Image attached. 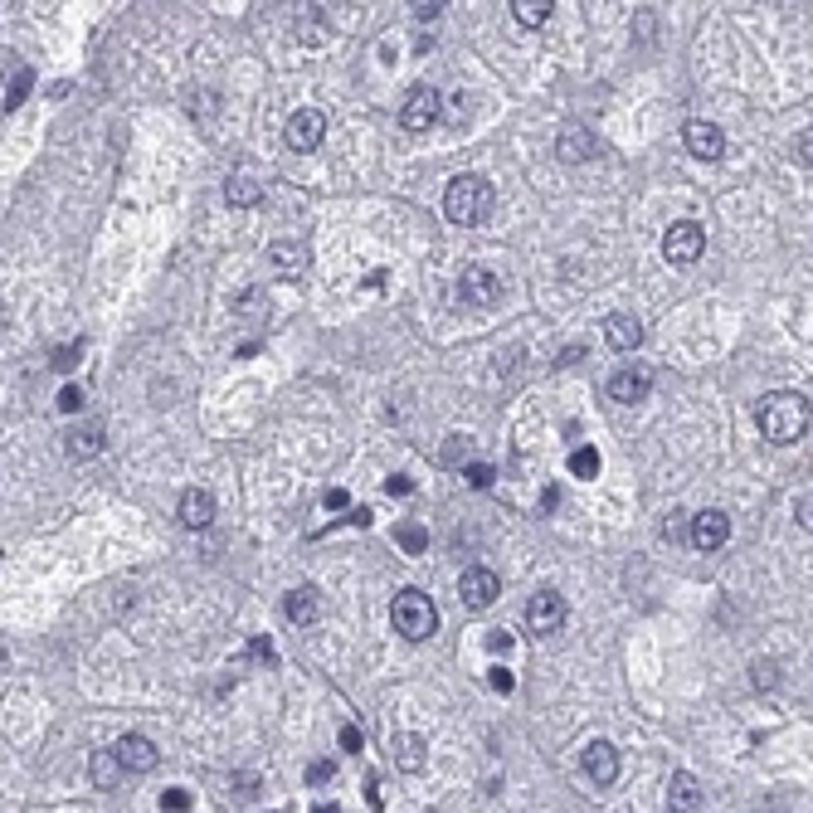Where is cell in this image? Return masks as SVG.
<instances>
[{"label": "cell", "instance_id": "cell-41", "mask_svg": "<svg viewBox=\"0 0 813 813\" xmlns=\"http://www.w3.org/2000/svg\"><path fill=\"white\" fill-rule=\"evenodd\" d=\"M317 813H341V809H336V804H322V809H317Z\"/></svg>", "mask_w": 813, "mask_h": 813}, {"label": "cell", "instance_id": "cell-3", "mask_svg": "<svg viewBox=\"0 0 813 813\" xmlns=\"http://www.w3.org/2000/svg\"><path fill=\"white\" fill-rule=\"evenodd\" d=\"M390 624L400 638L409 643H424L429 633L439 629V609H434V599L424 590H400L395 594V604H390Z\"/></svg>", "mask_w": 813, "mask_h": 813}, {"label": "cell", "instance_id": "cell-12", "mask_svg": "<svg viewBox=\"0 0 813 813\" xmlns=\"http://www.w3.org/2000/svg\"><path fill=\"white\" fill-rule=\"evenodd\" d=\"M585 775L594 779V789H609L619 779V750L609 740H590L585 745Z\"/></svg>", "mask_w": 813, "mask_h": 813}, {"label": "cell", "instance_id": "cell-24", "mask_svg": "<svg viewBox=\"0 0 813 813\" xmlns=\"http://www.w3.org/2000/svg\"><path fill=\"white\" fill-rule=\"evenodd\" d=\"M512 10H517V20L526 25V30H541V25L551 20L555 5H551V0H521V5H512Z\"/></svg>", "mask_w": 813, "mask_h": 813}, {"label": "cell", "instance_id": "cell-14", "mask_svg": "<svg viewBox=\"0 0 813 813\" xmlns=\"http://www.w3.org/2000/svg\"><path fill=\"white\" fill-rule=\"evenodd\" d=\"M604 341L614 346V351H638L643 346V322L638 317H629V312H614V317H604Z\"/></svg>", "mask_w": 813, "mask_h": 813}, {"label": "cell", "instance_id": "cell-16", "mask_svg": "<svg viewBox=\"0 0 813 813\" xmlns=\"http://www.w3.org/2000/svg\"><path fill=\"white\" fill-rule=\"evenodd\" d=\"M667 809L672 813H697L702 809V784L687 775V770H677V775L667 779Z\"/></svg>", "mask_w": 813, "mask_h": 813}, {"label": "cell", "instance_id": "cell-5", "mask_svg": "<svg viewBox=\"0 0 813 813\" xmlns=\"http://www.w3.org/2000/svg\"><path fill=\"white\" fill-rule=\"evenodd\" d=\"M663 254H667V263H697L706 254V229L702 224H692V220L667 224Z\"/></svg>", "mask_w": 813, "mask_h": 813}, {"label": "cell", "instance_id": "cell-27", "mask_svg": "<svg viewBox=\"0 0 813 813\" xmlns=\"http://www.w3.org/2000/svg\"><path fill=\"white\" fill-rule=\"evenodd\" d=\"M570 473H575V478H594V473H599V453H594V448H575V453H570Z\"/></svg>", "mask_w": 813, "mask_h": 813}, {"label": "cell", "instance_id": "cell-13", "mask_svg": "<svg viewBox=\"0 0 813 813\" xmlns=\"http://www.w3.org/2000/svg\"><path fill=\"white\" fill-rule=\"evenodd\" d=\"M458 594H463L468 609H487V604L497 599V575H492L487 565H468L463 580H458Z\"/></svg>", "mask_w": 813, "mask_h": 813}, {"label": "cell", "instance_id": "cell-9", "mask_svg": "<svg viewBox=\"0 0 813 813\" xmlns=\"http://www.w3.org/2000/svg\"><path fill=\"white\" fill-rule=\"evenodd\" d=\"M726 541H731V517H726V512L711 507V512H697V517H692V546H697V551L711 555V551H721Z\"/></svg>", "mask_w": 813, "mask_h": 813}, {"label": "cell", "instance_id": "cell-26", "mask_svg": "<svg viewBox=\"0 0 813 813\" xmlns=\"http://www.w3.org/2000/svg\"><path fill=\"white\" fill-rule=\"evenodd\" d=\"M30 83H35V74H30V69H20V74H15V83L5 88V112H15V108H20V103H25V93H30Z\"/></svg>", "mask_w": 813, "mask_h": 813}, {"label": "cell", "instance_id": "cell-38", "mask_svg": "<svg viewBox=\"0 0 813 813\" xmlns=\"http://www.w3.org/2000/svg\"><path fill=\"white\" fill-rule=\"evenodd\" d=\"M799 526H804V531H813V492L799 502Z\"/></svg>", "mask_w": 813, "mask_h": 813}, {"label": "cell", "instance_id": "cell-22", "mask_svg": "<svg viewBox=\"0 0 813 813\" xmlns=\"http://www.w3.org/2000/svg\"><path fill=\"white\" fill-rule=\"evenodd\" d=\"M88 770H93V779H98V789H117V779L127 775L122 760H117V750H98V755L88 760Z\"/></svg>", "mask_w": 813, "mask_h": 813}, {"label": "cell", "instance_id": "cell-20", "mask_svg": "<svg viewBox=\"0 0 813 813\" xmlns=\"http://www.w3.org/2000/svg\"><path fill=\"white\" fill-rule=\"evenodd\" d=\"M259 195H263V185L254 181V176H244V171H234V176L224 181V200H229L234 210H249V205H259Z\"/></svg>", "mask_w": 813, "mask_h": 813}, {"label": "cell", "instance_id": "cell-21", "mask_svg": "<svg viewBox=\"0 0 813 813\" xmlns=\"http://www.w3.org/2000/svg\"><path fill=\"white\" fill-rule=\"evenodd\" d=\"M268 263H273L283 278H297V273L307 268V249H302V244H273V249H268Z\"/></svg>", "mask_w": 813, "mask_h": 813}, {"label": "cell", "instance_id": "cell-32", "mask_svg": "<svg viewBox=\"0 0 813 813\" xmlns=\"http://www.w3.org/2000/svg\"><path fill=\"white\" fill-rule=\"evenodd\" d=\"M332 775H336L332 760H312V765H307V784H327Z\"/></svg>", "mask_w": 813, "mask_h": 813}, {"label": "cell", "instance_id": "cell-11", "mask_svg": "<svg viewBox=\"0 0 813 813\" xmlns=\"http://www.w3.org/2000/svg\"><path fill=\"white\" fill-rule=\"evenodd\" d=\"M526 624H531V633H555L560 624H565V599H560L555 590L531 594V604H526Z\"/></svg>", "mask_w": 813, "mask_h": 813}, {"label": "cell", "instance_id": "cell-34", "mask_svg": "<svg viewBox=\"0 0 813 813\" xmlns=\"http://www.w3.org/2000/svg\"><path fill=\"white\" fill-rule=\"evenodd\" d=\"M336 745L356 755V750H361V726H341V736H336Z\"/></svg>", "mask_w": 813, "mask_h": 813}, {"label": "cell", "instance_id": "cell-28", "mask_svg": "<svg viewBox=\"0 0 813 813\" xmlns=\"http://www.w3.org/2000/svg\"><path fill=\"white\" fill-rule=\"evenodd\" d=\"M395 536H400V546H405L409 555H419V551H424V546H429V536H424V526H400Z\"/></svg>", "mask_w": 813, "mask_h": 813}, {"label": "cell", "instance_id": "cell-40", "mask_svg": "<svg viewBox=\"0 0 813 813\" xmlns=\"http://www.w3.org/2000/svg\"><path fill=\"white\" fill-rule=\"evenodd\" d=\"M439 10H444V5H414V15H419L424 25H429V20H439Z\"/></svg>", "mask_w": 813, "mask_h": 813}, {"label": "cell", "instance_id": "cell-10", "mask_svg": "<svg viewBox=\"0 0 813 813\" xmlns=\"http://www.w3.org/2000/svg\"><path fill=\"white\" fill-rule=\"evenodd\" d=\"M458 293H463V302H468V307H492V302L502 297V283H497V273H492V268H463Z\"/></svg>", "mask_w": 813, "mask_h": 813}, {"label": "cell", "instance_id": "cell-15", "mask_svg": "<svg viewBox=\"0 0 813 813\" xmlns=\"http://www.w3.org/2000/svg\"><path fill=\"white\" fill-rule=\"evenodd\" d=\"M112 750H117L122 770H132V775H147V770H156V745H151L147 736H122Z\"/></svg>", "mask_w": 813, "mask_h": 813}, {"label": "cell", "instance_id": "cell-18", "mask_svg": "<svg viewBox=\"0 0 813 813\" xmlns=\"http://www.w3.org/2000/svg\"><path fill=\"white\" fill-rule=\"evenodd\" d=\"M555 151H560V161L580 166V161H590V156H594V137L585 132V127H565V132H560V142H555Z\"/></svg>", "mask_w": 813, "mask_h": 813}, {"label": "cell", "instance_id": "cell-35", "mask_svg": "<svg viewBox=\"0 0 813 813\" xmlns=\"http://www.w3.org/2000/svg\"><path fill=\"white\" fill-rule=\"evenodd\" d=\"M249 658L268 663V658H273V643H268V638H254V643H249Z\"/></svg>", "mask_w": 813, "mask_h": 813}, {"label": "cell", "instance_id": "cell-39", "mask_svg": "<svg viewBox=\"0 0 813 813\" xmlns=\"http://www.w3.org/2000/svg\"><path fill=\"white\" fill-rule=\"evenodd\" d=\"M385 487H390V492H395V497H405V492H414V482H409L405 473H395V478L385 482Z\"/></svg>", "mask_w": 813, "mask_h": 813}, {"label": "cell", "instance_id": "cell-7", "mask_svg": "<svg viewBox=\"0 0 813 813\" xmlns=\"http://www.w3.org/2000/svg\"><path fill=\"white\" fill-rule=\"evenodd\" d=\"M682 142H687V151H692L697 161H721V156H726V132H721L716 122H702V117H692V122L682 127Z\"/></svg>", "mask_w": 813, "mask_h": 813}, {"label": "cell", "instance_id": "cell-2", "mask_svg": "<svg viewBox=\"0 0 813 813\" xmlns=\"http://www.w3.org/2000/svg\"><path fill=\"white\" fill-rule=\"evenodd\" d=\"M444 215L453 224H463V229H473L492 215V185L482 181V176H458V181H448L444 190Z\"/></svg>", "mask_w": 813, "mask_h": 813}, {"label": "cell", "instance_id": "cell-6", "mask_svg": "<svg viewBox=\"0 0 813 813\" xmlns=\"http://www.w3.org/2000/svg\"><path fill=\"white\" fill-rule=\"evenodd\" d=\"M283 137H288L293 151H317L322 137H327V117H322V108H297L293 117H288V127H283Z\"/></svg>", "mask_w": 813, "mask_h": 813}, {"label": "cell", "instance_id": "cell-29", "mask_svg": "<svg viewBox=\"0 0 813 813\" xmlns=\"http://www.w3.org/2000/svg\"><path fill=\"white\" fill-rule=\"evenodd\" d=\"M463 478H468V487H478V492H482V487H492V478H497V473H492V463H468V473H463Z\"/></svg>", "mask_w": 813, "mask_h": 813}, {"label": "cell", "instance_id": "cell-37", "mask_svg": "<svg viewBox=\"0 0 813 813\" xmlns=\"http://www.w3.org/2000/svg\"><path fill=\"white\" fill-rule=\"evenodd\" d=\"M78 351H83V346H69V351H59V356H54V366H59V370H74V366H78Z\"/></svg>", "mask_w": 813, "mask_h": 813}, {"label": "cell", "instance_id": "cell-23", "mask_svg": "<svg viewBox=\"0 0 813 813\" xmlns=\"http://www.w3.org/2000/svg\"><path fill=\"white\" fill-rule=\"evenodd\" d=\"M283 614H288L293 624H312V619H317V594H312V590H293L288 599H283Z\"/></svg>", "mask_w": 813, "mask_h": 813}, {"label": "cell", "instance_id": "cell-33", "mask_svg": "<svg viewBox=\"0 0 813 813\" xmlns=\"http://www.w3.org/2000/svg\"><path fill=\"white\" fill-rule=\"evenodd\" d=\"M161 809H166V813H185V809H190V794H185V789H171V794H161Z\"/></svg>", "mask_w": 813, "mask_h": 813}, {"label": "cell", "instance_id": "cell-25", "mask_svg": "<svg viewBox=\"0 0 813 813\" xmlns=\"http://www.w3.org/2000/svg\"><path fill=\"white\" fill-rule=\"evenodd\" d=\"M395 765L419 770V765H424V740L419 736H395Z\"/></svg>", "mask_w": 813, "mask_h": 813}, {"label": "cell", "instance_id": "cell-1", "mask_svg": "<svg viewBox=\"0 0 813 813\" xmlns=\"http://www.w3.org/2000/svg\"><path fill=\"white\" fill-rule=\"evenodd\" d=\"M809 419L813 409L804 395H794V390H770L760 405H755V424H760V434L770 439V444H799L804 434H809Z\"/></svg>", "mask_w": 813, "mask_h": 813}, {"label": "cell", "instance_id": "cell-19", "mask_svg": "<svg viewBox=\"0 0 813 813\" xmlns=\"http://www.w3.org/2000/svg\"><path fill=\"white\" fill-rule=\"evenodd\" d=\"M64 448H69V458H98L103 453V424H88V429H69L64 434Z\"/></svg>", "mask_w": 813, "mask_h": 813}, {"label": "cell", "instance_id": "cell-30", "mask_svg": "<svg viewBox=\"0 0 813 813\" xmlns=\"http://www.w3.org/2000/svg\"><path fill=\"white\" fill-rule=\"evenodd\" d=\"M487 687H492V692H502V697H507V692H512V687H517V677H512V672H507V667H492V672H487Z\"/></svg>", "mask_w": 813, "mask_h": 813}, {"label": "cell", "instance_id": "cell-8", "mask_svg": "<svg viewBox=\"0 0 813 813\" xmlns=\"http://www.w3.org/2000/svg\"><path fill=\"white\" fill-rule=\"evenodd\" d=\"M648 390H653V370H643V366H624L609 375V400H619V405L648 400Z\"/></svg>", "mask_w": 813, "mask_h": 813}, {"label": "cell", "instance_id": "cell-17", "mask_svg": "<svg viewBox=\"0 0 813 813\" xmlns=\"http://www.w3.org/2000/svg\"><path fill=\"white\" fill-rule=\"evenodd\" d=\"M210 521H215V497L200 492V487H190L181 497V526L185 531H205Z\"/></svg>", "mask_w": 813, "mask_h": 813}, {"label": "cell", "instance_id": "cell-36", "mask_svg": "<svg viewBox=\"0 0 813 813\" xmlns=\"http://www.w3.org/2000/svg\"><path fill=\"white\" fill-rule=\"evenodd\" d=\"M794 151H799V161H804V166H813V127L799 137V147H794Z\"/></svg>", "mask_w": 813, "mask_h": 813}, {"label": "cell", "instance_id": "cell-4", "mask_svg": "<svg viewBox=\"0 0 813 813\" xmlns=\"http://www.w3.org/2000/svg\"><path fill=\"white\" fill-rule=\"evenodd\" d=\"M439 117H444V98H439V88H429V83L409 88V98L400 103V122H405L409 132H429V127H439Z\"/></svg>", "mask_w": 813, "mask_h": 813}, {"label": "cell", "instance_id": "cell-31", "mask_svg": "<svg viewBox=\"0 0 813 813\" xmlns=\"http://www.w3.org/2000/svg\"><path fill=\"white\" fill-rule=\"evenodd\" d=\"M59 409H64V414H78V409H83V390H78V385H64V390H59Z\"/></svg>", "mask_w": 813, "mask_h": 813}]
</instances>
